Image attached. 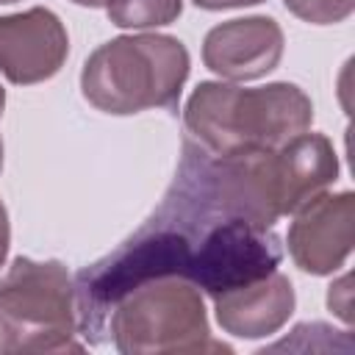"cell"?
I'll return each mask as SVG.
<instances>
[{
    "mask_svg": "<svg viewBox=\"0 0 355 355\" xmlns=\"http://www.w3.org/2000/svg\"><path fill=\"white\" fill-rule=\"evenodd\" d=\"M3 108H6V92H3V86H0V114H3Z\"/></svg>",
    "mask_w": 355,
    "mask_h": 355,
    "instance_id": "cell-17",
    "label": "cell"
},
{
    "mask_svg": "<svg viewBox=\"0 0 355 355\" xmlns=\"http://www.w3.org/2000/svg\"><path fill=\"white\" fill-rule=\"evenodd\" d=\"M78 6H89V8H97V6H105V0H72Z\"/></svg>",
    "mask_w": 355,
    "mask_h": 355,
    "instance_id": "cell-16",
    "label": "cell"
},
{
    "mask_svg": "<svg viewBox=\"0 0 355 355\" xmlns=\"http://www.w3.org/2000/svg\"><path fill=\"white\" fill-rule=\"evenodd\" d=\"M75 280L58 261L14 258L0 280V352H80Z\"/></svg>",
    "mask_w": 355,
    "mask_h": 355,
    "instance_id": "cell-4",
    "label": "cell"
},
{
    "mask_svg": "<svg viewBox=\"0 0 355 355\" xmlns=\"http://www.w3.org/2000/svg\"><path fill=\"white\" fill-rule=\"evenodd\" d=\"M0 169H3V139H0Z\"/></svg>",
    "mask_w": 355,
    "mask_h": 355,
    "instance_id": "cell-18",
    "label": "cell"
},
{
    "mask_svg": "<svg viewBox=\"0 0 355 355\" xmlns=\"http://www.w3.org/2000/svg\"><path fill=\"white\" fill-rule=\"evenodd\" d=\"M280 216L294 214L311 197L322 194L338 175V158L327 136L300 133L272 150Z\"/></svg>",
    "mask_w": 355,
    "mask_h": 355,
    "instance_id": "cell-10",
    "label": "cell"
},
{
    "mask_svg": "<svg viewBox=\"0 0 355 355\" xmlns=\"http://www.w3.org/2000/svg\"><path fill=\"white\" fill-rule=\"evenodd\" d=\"M0 3H17V0H0Z\"/></svg>",
    "mask_w": 355,
    "mask_h": 355,
    "instance_id": "cell-19",
    "label": "cell"
},
{
    "mask_svg": "<svg viewBox=\"0 0 355 355\" xmlns=\"http://www.w3.org/2000/svg\"><path fill=\"white\" fill-rule=\"evenodd\" d=\"M183 0H105V14L116 28H158L180 17Z\"/></svg>",
    "mask_w": 355,
    "mask_h": 355,
    "instance_id": "cell-11",
    "label": "cell"
},
{
    "mask_svg": "<svg viewBox=\"0 0 355 355\" xmlns=\"http://www.w3.org/2000/svg\"><path fill=\"white\" fill-rule=\"evenodd\" d=\"M214 300L216 322L225 333L239 338H263L277 333L294 313V288L277 269L250 280L244 286L227 288Z\"/></svg>",
    "mask_w": 355,
    "mask_h": 355,
    "instance_id": "cell-9",
    "label": "cell"
},
{
    "mask_svg": "<svg viewBox=\"0 0 355 355\" xmlns=\"http://www.w3.org/2000/svg\"><path fill=\"white\" fill-rule=\"evenodd\" d=\"M105 333L125 355L147 352H230L214 341L200 288L178 275L150 277L128 288L111 308Z\"/></svg>",
    "mask_w": 355,
    "mask_h": 355,
    "instance_id": "cell-3",
    "label": "cell"
},
{
    "mask_svg": "<svg viewBox=\"0 0 355 355\" xmlns=\"http://www.w3.org/2000/svg\"><path fill=\"white\" fill-rule=\"evenodd\" d=\"M283 31L272 17L227 19L205 33L202 61L225 80H255L277 67Z\"/></svg>",
    "mask_w": 355,
    "mask_h": 355,
    "instance_id": "cell-8",
    "label": "cell"
},
{
    "mask_svg": "<svg viewBox=\"0 0 355 355\" xmlns=\"http://www.w3.org/2000/svg\"><path fill=\"white\" fill-rule=\"evenodd\" d=\"M355 197L352 191L316 194L294 211L288 227V255L308 275H330L344 266L352 250Z\"/></svg>",
    "mask_w": 355,
    "mask_h": 355,
    "instance_id": "cell-6",
    "label": "cell"
},
{
    "mask_svg": "<svg viewBox=\"0 0 355 355\" xmlns=\"http://www.w3.org/2000/svg\"><path fill=\"white\" fill-rule=\"evenodd\" d=\"M189 78V50L166 33H130L100 44L83 64V97L105 114L178 108Z\"/></svg>",
    "mask_w": 355,
    "mask_h": 355,
    "instance_id": "cell-2",
    "label": "cell"
},
{
    "mask_svg": "<svg viewBox=\"0 0 355 355\" xmlns=\"http://www.w3.org/2000/svg\"><path fill=\"white\" fill-rule=\"evenodd\" d=\"M283 258L280 239L272 230L247 222H219L208 227L191 250L186 280L216 297L277 269Z\"/></svg>",
    "mask_w": 355,
    "mask_h": 355,
    "instance_id": "cell-5",
    "label": "cell"
},
{
    "mask_svg": "<svg viewBox=\"0 0 355 355\" xmlns=\"http://www.w3.org/2000/svg\"><path fill=\"white\" fill-rule=\"evenodd\" d=\"M8 239H11V230H8V214H6V205L0 200V266L6 261V252H8Z\"/></svg>",
    "mask_w": 355,
    "mask_h": 355,
    "instance_id": "cell-15",
    "label": "cell"
},
{
    "mask_svg": "<svg viewBox=\"0 0 355 355\" xmlns=\"http://www.w3.org/2000/svg\"><path fill=\"white\" fill-rule=\"evenodd\" d=\"M263 0H194V6L208 8V11H219V8H241V6H255Z\"/></svg>",
    "mask_w": 355,
    "mask_h": 355,
    "instance_id": "cell-14",
    "label": "cell"
},
{
    "mask_svg": "<svg viewBox=\"0 0 355 355\" xmlns=\"http://www.w3.org/2000/svg\"><path fill=\"white\" fill-rule=\"evenodd\" d=\"M311 122V97L286 80L258 89L202 80L183 111L186 136L216 158L277 150Z\"/></svg>",
    "mask_w": 355,
    "mask_h": 355,
    "instance_id": "cell-1",
    "label": "cell"
},
{
    "mask_svg": "<svg viewBox=\"0 0 355 355\" xmlns=\"http://www.w3.org/2000/svg\"><path fill=\"white\" fill-rule=\"evenodd\" d=\"M69 53L64 22L50 8H28L0 17V72L17 83H42L53 78Z\"/></svg>",
    "mask_w": 355,
    "mask_h": 355,
    "instance_id": "cell-7",
    "label": "cell"
},
{
    "mask_svg": "<svg viewBox=\"0 0 355 355\" xmlns=\"http://www.w3.org/2000/svg\"><path fill=\"white\" fill-rule=\"evenodd\" d=\"M283 3L294 17L311 22V25L344 22L355 8V0H283Z\"/></svg>",
    "mask_w": 355,
    "mask_h": 355,
    "instance_id": "cell-12",
    "label": "cell"
},
{
    "mask_svg": "<svg viewBox=\"0 0 355 355\" xmlns=\"http://www.w3.org/2000/svg\"><path fill=\"white\" fill-rule=\"evenodd\" d=\"M327 302H330V308H333L341 319H347V322H349V275H344L338 283H333V286H330Z\"/></svg>",
    "mask_w": 355,
    "mask_h": 355,
    "instance_id": "cell-13",
    "label": "cell"
}]
</instances>
